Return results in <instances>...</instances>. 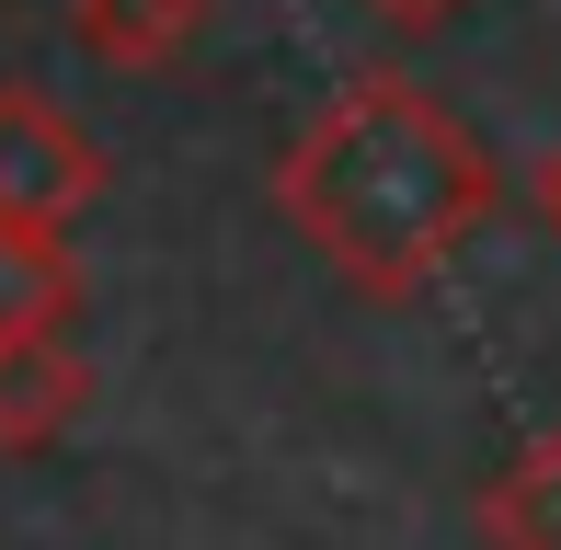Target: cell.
Listing matches in <instances>:
<instances>
[{"mask_svg":"<svg viewBox=\"0 0 561 550\" xmlns=\"http://www.w3.org/2000/svg\"><path fill=\"white\" fill-rule=\"evenodd\" d=\"M504 207L493 149L470 138V115L436 104L401 69H367L275 149V218L344 275L355 298H424L436 275L481 241V218Z\"/></svg>","mask_w":561,"mask_h":550,"instance_id":"cell-1","label":"cell"},{"mask_svg":"<svg viewBox=\"0 0 561 550\" xmlns=\"http://www.w3.org/2000/svg\"><path fill=\"white\" fill-rule=\"evenodd\" d=\"M104 195V149L81 138V115L46 104L35 81H0V230L69 241Z\"/></svg>","mask_w":561,"mask_h":550,"instance_id":"cell-2","label":"cell"},{"mask_svg":"<svg viewBox=\"0 0 561 550\" xmlns=\"http://www.w3.org/2000/svg\"><path fill=\"white\" fill-rule=\"evenodd\" d=\"M207 12L218 0H69V35H81V58L126 69V81H161L207 46Z\"/></svg>","mask_w":561,"mask_h":550,"instance_id":"cell-3","label":"cell"},{"mask_svg":"<svg viewBox=\"0 0 561 550\" xmlns=\"http://www.w3.org/2000/svg\"><path fill=\"white\" fill-rule=\"evenodd\" d=\"M92 402V356L69 333H35L23 356H0V459H35V447H58L69 424Z\"/></svg>","mask_w":561,"mask_h":550,"instance_id":"cell-4","label":"cell"},{"mask_svg":"<svg viewBox=\"0 0 561 550\" xmlns=\"http://www.w3.org/2000/svg\"><path fill=\"white\" fill-rule=\"evenodd\" d=\"M481 550H561V424L550 436H516L470 493Z\"/></svg>","mask_w":561,"mask_h":550,"instance_id":"cell-5","label":"cell"},{"mask_svg":"<svg viewBox=\"0 0 561 550\" xmlns=\"http://www.w3.org/2000/svg\"><path fill=\"white\" fill-rule=\"evenodd\" d=\"M69 321H81V264H69V241L0 230V356H23L35 333H69Z\"/></svg>","mask_w":561,"mask_h":550,"instance_id":"cell-6","label":"cell"},{"mask_svg":"<svg viewBox=\"0 0 561 550\" xmlns=\"http://www.w3.org/2000/svg\"><path fill=\"white\" fill-rule=\"evenodd\" d=\"M355 12H378L390 35H436V23H458L470 0H355Z\"/></svg>","mask_w":561,"mask_h":550,"instance_id":"cell-7","label":"cell"},{"mask_svg":"<svg viewBox=\"0 0 561 550\" xmlns=\"http://www.w3.org/2000/svg\"><path fill=\"white\" fill-rule=\"evenodd\" d=\"M527 195H539V230L561 241V149H550V161H539V184H527Z\"/></svg>","mask_w":561,"mask_h":550,"instance_id":"cell-8","label":"cell"}]
</instances>
